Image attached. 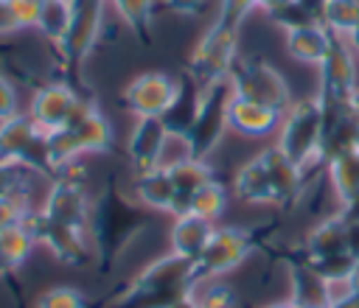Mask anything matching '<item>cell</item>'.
Wrapping results in <instances>:
<instances>
[{"mask_svg": "<svg viewBox=\"0 0 359 308\" xmlns=\"http://www.w3.org/2000/svg\"><path fill=\"white\" fill-rule=\"evenodd\" d=\"M149 224H151L149 210L143 204H137L132 196H126L118 185V176L109 174L101 193L93 202L90 227H87L98 272L101 274L115 272L118 260L149 230Z\"/></svg>", "mask_w": 359, "mask_h": 308, "instance_id": "1", "label": "cell"}, {"mask_svg": "<svg viewBox=\"0 0 359 308\" xmlns=\"http://www.w3.org/2000/svg\"><path fill=\"white\" fill-rule=\"evenodd\" d=\"M272 230H275V224L272 227H216L205 252L196 260L199 283L236 272L261 244H266Z\"/></svg>", "mask_w": 359, "mask_h": 308, "instance_id": "2", "label": "cell"}, {"mask_svg": "<svg viewBox=\"0 0 359 308\" xmlns=\"http://www.w3.org/2000/svg\"><path fill=\"white\" fill-rule=\"evenodd\" d=\"M238 31L241 28H236L230 22L213 20V25L199 36L185 73H191V78L202 90H210L230 78V73L238 62Z\"/></svg>", "mask_w": 359, "mask_h": 308, "instance_id": "3", "label": "cell"}, {"mask_svg": "<svg viewBox=\"0 0 359 308\" xmlns=\"http://www.w3.org/2000/svg\"><path fill=\"white\" fill-rule=\"evenodd\" d=\"M275 146L303 171L323 160V109L317 98H300L283 112Z\"/></svg>", "mask_w": 359, "mask_h": 308, "instance_id": "4", "label": "cell"}, {"mask_svg": "<svg viewBox=\"0 0 359 308\" xmlns=\"http://www.w3.org/2000/svg\"><path fill=\"white\" fill-rule=\"evenodd\" d=\"M227 84H230V90H233L236 98H247V101L272 106L280 115L294 104L286 76L275 64H269L266 59H261V56H250V59L236 62Z\"/></svg>", "mask_w": 359, "mask_h": 308, "instance_id": "5", "label": "cell"}, {"mask_svg": "<svg viewBox=\"0 0 359 308\" xmlns=\"http://www.w3.org/2000/svg\"><path fill=\"white\" fill-rule=\"evenodd\" d=\"M0 160L22 165L39 176H53L48 157V132H42L28 112H17L14 118L0 123Z\"/></svg>", "mask_w": 359, "mask_h": 308, "instance_id": "6", "label": "cell"}, {"mask_svg": "<svg viewBox=\"0 0 359 308\" xmlns=\"http://www.w3.org/2000/svg\"><path fill=\"white\" fill-rule=\"evenodd\" d=\"M25 227L31 230L34 241L42 244L65 266H90V263H95V252H93V241H90L87 230L50 221L39 210H31L25 216Z\"/></svg>", "mask_w": 359, "mask_h": 308, "instance_id": "7", "label": "cell"}, {"mask_svg": "<svg viewBox=\"0 0 359 308\" xmlns=\"http://www.w3.org/2000/svg\"><path fill=\"white\" fill-rule=\"evenodd\" d=\"M230 84L222 81L210 90H205V98H202V106H199V115L185 137V157L191 160H208L216 146L222 143L224 132L230 129L227 126V104H230Z\"/></svg>", "mask_w": 359, "mask_h": 308, "instance_id": "8", "label": "cell"}, {"mask_svg": "<svg viewBox=\"0 0 359 308\" xmlns=\"http://www.w3.org/2000/svg\"><path fill=\"white\" fill-rule=\"evenodd\" d=\"M356 62L348 39L334 34L331 50L320 64V90H317V104L323 109H337V106H351L356 95Z\"/></svg>", "mask_w": 359, "mask_h": 308, "instance_id": "9", "label": "cell"}, {"mask_svg": "<svg viewBox=\"0 0 359 308\" xmlns=\"http://www.w3.org/2000/svg\"><path fill=\"white\" fill-rule=\"evenodd\" d=\"M90 210H93V202L87 193V179L79 168H67L65 174H59L39 207V213L48 216L50 221L79 227V230L90 227Z\"/></svg>", "mask_w": 359, "mask_h": 308, "instance_id": "10", "label": "cell"}, {"mask_svg": "<svg viewBox=\"0 0 359 308\" xmlns=\"http://www.w3.org/2000/svg\"><path fill=\"white\" fill-rule=\"evenodd\" d=\"M174 92H177V78H171L165 73H157V70H149V73L135 76L123 87L121 104L135 118H160L168 109Z\"/></svg>", "mask_w": 359, "mask_h": 308, "instance_id": "11", "label": "cell"}, {"mask_svg": "<svg viewBox=\"0 0 359 308\" xmlns=\"http://www.w3.org/2000/svg\"><path fill=\"white\" fill-rule=\"evenodd\" d=\"M84 98L65 81H50V84H42L34 98H31V106H28V115L36 120V126L42 132H59L70 123L73 112L79 109Z\"/></svg>", "mask_w": 359, "mask_h": 308, "instance_id": "12", "label": "cell"}, {"mask_svg": "<svg viewBox=\"0 0 359 308\" xmlns=\"http://www.w3.org/2000/svg\"><path fill=\"white\" fill-rule=\"evenodd\" d=\"M168 140L171 137L160 118H137V123L129 134V143H126V157H129L135 176L163 168V151H165Z\"/></svg>", "mask_w": 359, "mask_h": 308, "instance_id": "13", "label": "cell"}, {"mask_svg": "<svg viewBox=\"0 0 359 308\" xmlns=\"http://www.w3.org/2000/svg\"><path fill=\"white\" fill-rule=\"evenodd\" d=\"M202 98H205V90L191 78V73L182 70V76L177 78V92L168 104V109L160 115L168 137H177L185 143L196 115H199V106H202Z\"/></svg>", "mask_w": 359, "mask_h": 308, "instance_id": "14", "label": "cell"}, {"mask_svg": "<svg viewBox=\"0 0 359 308\" xmlns=\"http://www.w3.org/2000/svg\"><path fill=\"white\" fill-rule=\"evenodd\" d=\"M280 118L283 115L278 109H272V106H264V104L230 95L227 126L236 134H241V137H266V134H272L280 126Z\"/></svg>", "mask_w": 359, "mask_h": 308, "instance_id": "15", "label": "cell"}, {"mask_svg": "<svg viewBox=\"0 0 359 308\" xmlns=\"http://www.w3.org/2000/svg\"><path fill=\"white\" fill-rule=\"evenodd\" d=\"M165 174L171 179V188H174V196H177V216L188 213L191 199L196 196V190L216 179V171L210 168L208 160H191V157H180V160L168 162Z\"/></svg>", "mask_w": 359, "mask_h": 308, "instance_id": "16", "label": "cell"}, {"mask_svg": "<svg viewBox=\"0 0 359 308\" xmlns=\"http://www.w3.org/2000/svg\"><path fill=\"white\" fill-rule=\"evenodd\" d=\"M233 193L236 199H241L244 204H266V207H278L275 199V185L266 168L264 154L258 151L255 157H250L233 176Z\"/></svg>", "mask_w": 359, "mask_h": 308, "instance_id": "17", "label": "cell"}, {"mask_svg": "<svg viewBox=\"0 0 359 308\" xmlns=\"http://www.w3.org/2000/svg\"><path fill=\"white\" fill-rule=\"evenodd\" d=\"M213 230H216L213 221H208V218H202V216H196V213L174 216V224H171V232H168L171 252L196 263L199 255L205 252V246H208Z\"/></svg>", "mask_w": 359, "mask_h": 308, "instance_id": "18", "label": "cell"}, {"mask_svg": "<svg viewBox=\"0 0 359 308\" xmlns=\"http://www.w3.org/2000/svg\"><path fill=\"white\" fill-rule=\"evenodd\" d=\"M137 204H143L146 210H157V213H171L177 216V196L171 188V179L165 174V165L149 174H137L132 179V193H129Z\"/></svg>", "mask_w": 359, "mask_h": 308, "instance_id": "19", "label": "cell"}, {"mask_svg": "<svg viewBox=\"0 0 359 308\" xmlns=\"http://www.w3.org/2000/svg\"><path fill=\"white\" fill-rule=\"evenodd\" d=\"M331 42H334V34L323 22H314V25H306V28L286 34V53L300 64L320 67L331 50Z\"/></svg>", "mask_w": 359, "mask_h": 308, "instance_id": "20", "label": "cell"}, {"mask_svg": "<svg viewBox=\"0 0 359 308\" xmlns=\"http://www.w3.org/2000/svg\"><path fill=\"white\" fill-rule=\"evenodd\" d=\"M297 249H300L303 255H309V258H323V255L348 252V224H345V218H342L339 213H334V216L317 221V224L309 230L303 246H297Z\"/></svg>", "mask_w": 359, "mask_h": 308, "instance_id": "21", "label": "cell"}, {"mask_svg": "<svg viewBox=\"0 0 359 308\" xmlns=\"http://www.w3.org/2000/svg\"><path fill=\"white\" fill-rule=\"evenodd\" d=\"M325 168H328V179H331L337 199L342 204L353 202L359 196V146L334 154L325 162Z\"/></svg>", "mask_w": 359, "mask_h": 308, "instance_id": "22", "label": "cell"}, {"mask_svg": "<svg viewBox=\"0 0 359 308\" xmlns=\"http://www.w3.org/2000/svg\"><path fill=\"white\" fill-rule=\"evenodd\" d=\"M34 246H36V241H34L31 230L25 227V221L14 224V227H3L0 230V274L17 272L28 260Z\"/></svg>", "mask_w": 359, "mask_h": 308, "instance_id": "23", "label": "cell"}, {"mask_svg": "<svg viewBox=\"0 0 359 308\" xmlns=\"http://www.w3.org/2000/svg\"><path fill=\"white\" fill-rule=\"evenodd\" d=\"M70 0H45L39 6V17H36V31L42 34V39L48 45H53L56 50L62 48L65 36H67V28H70Z\"/></svg>", "mask_w": 359, "mask_h": 308, "instance_id": "24", "label": "cell"}, {"mask_svg": "<svg viewBox=\"0 0 359 308\" xmlns=\"http://www.w3.org/2000/svg\"><path fill=\"white\" fill-rule=\"evenodd\" d=\"M118 17L140 45H151V14L154 0H112Z\"/></svg>", "mask_w": 359, "mask_h": 308, "instance_id": "25", "label": "cell"}, {"mask_svg": "<svg viewBox=\"0 0 359 308\" xmlns=\"http://www.w3.org/2000/svg\"><path fill=\"white\" fill-rule=\"evenodd\" d=\"M39 0H0V36L34 28L39 17Z\"/></svg>", "mask_w": 359, "mask_h": 308, "instance_id": "26", "label": "cell"}, {"mask_svg": "<svg viewBox=\"0 0 359 308\" xmlns=\"http://www.w3.org/2000/svg\"><path fill=\"white\" fill-rule=\"evenodd\" d=\"M323 25L331 34L348 39L359 28V0H328L323 11Z\"/></svg>", "mask_w": 359, "mask_h": 308, "instance_id": "27", "label": "cell"}, {"mask_svg": "<svg viewBox=\"0 0 359 308\" xmlns=\"http://www.w3.org/2000/svg\"><path fill=\"white\" fill-rule=\"evenodd\" d=\"M191 297L196 300L199 308H238L236 288L230 283H224L222 277L196 283V288L191 291Z\"/></svg>", "mask_w": 359, "mask_h": 308, "instance_id": "28", "label": "cell"}, {"mask_svg": "<svg viewBox=\"0 0 359 308\" xmlns=\"http://www.w3.org/2000/svg\"><path fill=\"white\" fill-rule=\"evenodd\" d=\"M224 207H227V188L219 179H213V182H208L205 188L196 190V196L191 199L188 213H196L208 221H216L224 213Z\"/></svg>", "mask_w": 359, "mask_h": 308, "instance_id": "29", "label": "cell"}, {"mask_svg": "<svg viewBox=\"0 0 359 308\" xmlns=\"http://www.w3.org/2000/svg\"><path fill=\"white\" fill-rule=\"evenodd\" d=\"M266 17L278 25V28H283L286 34L289 31H297V28H306V25H314V22H320V20H314L297 0H286V3H280V6H275V8H269L266 11Z\"/></svg>", "mask_w": 359, "mask_h": 308, "instance_id": "30", "label": "cell"}, {"mask_svg": "<svg viewBox=\"0 0 359 308\" xmlns=\"http://www.w3.org/2000/svg\"><path fill=\"white\" fill-rule=\"evenodd\" d=\"M34 308H90V300L76 286H53L36 297Z\"/></svg>", "mask_w": 359, "mask_h": 308, "instance_id": "31", "label": "cell"}, {"mask_svg": "<svg viewBox=\"0 0 359 308\" xmlns=\"http://www.w3.org/2000/svg\"><path fill=\"white\" fill-rule=\"evenodd\" d=\"M31 174L22 165L14 162H3L0 160V199H17V196H28L31 190Z\"/></svg>", "mask_w": 359, "mask_h": 308, "instance_id": "32", "label": "cell"}, {"mask_svg": "<svg viewBox=\"0 0 359 308\" xmlns=\"http://www.w3.org/2000/svg\"><path fill=\"white\" fill-rule=\"evenodd\" d=\"M255 6H258V0H222V3H219V14H216V20L241 28L244 17H247Z\"/></svg>", "mask_w": 359, "mask_h": 308, "instance_id": "33", "label": "cell"}, {"mask_svg": "<svg viewBox=\"0 0 359 308\" xmlns=\"http://www.w3.org/2000/svg\"><path fill=\"white\" fill-rule=\"evenodd\" d=\"M20 109H17V92H14V84L6 78V76H0V123L3 120H8V118H14Z\"/></svg>", "mask_w": 359, "mask_h": 308, "instance_id": "34", "label": "cell"}, {"mask_svg": "<svg viewBox=\"0 0 359 308\" xmlns=\"http://www.w3.org/2000/svg\"><path fill=\"white\" fill-rule=\"evenodd\" d=\"M163 6L177 17H199L208 6V0H163Z\"/></svg>", "mask_w": 359, "mask_h": 308, "instance_id": "35", "label": "cell"}, {"mask_svg": "<svg viewBox=\"0 0 359 308\" xmlns=\"http://www.w3.org/2000/svg\"><path fill=\"white\" fill-rule=\"evenodd\" d=\"M328 308H359V288H348L342 297H337L334 302H328Z\"/></svg>", "mask_w": 359, "mask_h": 308, "instance_id": "36", "label": "cell"}, {"mask_svg": "<svg viewBox=\"0 0 359 308\" xmlns=\"http://www.w3.org/2000/svg\"><path fill=\"white\" fill-rule=\"evenodd\" d=\"M314 20H320L323 22V11H325V6H328V0H297Z\"/></svg>", "mask_w": 359, "mask_h": 308, "instance_id": "37", "label": "cell"}, {"mask_svg": "<svg viewBox=\"0 0 359 308\" xmlns=\"http://www.w3.org/2000/svg\"><path fill=\"white\" fill-rule=\"evenodd\" d=\"M348 252L359 260V224H348Z\"/></svg>", "mask_w": 359, "mask_h": 308, "instance_id": "38", "label": "cell"}, {"mask_svg": "<svg viewBox=\"0 0 359 308\" xmlns=\"http://www.w3.org/2000/svg\"><path fill=\"white\" fill-rule=\"evenodd\" d=\"M261 308H297V302L294 300H275V302H266Z\"/></svg>", "mask_w": 359, "mask_h": 308, "instance_id": "39", "label": "cell"}, {"mask_svg": "<svg viewBox=\"0 0 359 308\" xmlns=\"http://www.w3.org/2000/svg\"><path fill=\"white\" fill-rule=\"evenodd\" d=\"M174 308H199V305H196V300H194V297L188 294V297H182V300H180V302H177Z\"/></svg>", "mask_w": 359, "mask_h": 308, "instance_id": "40", "label": "cell"}, {"mask_svg": "<svg viewBox=\"0 0 359 308\" xmlns=\"http://www.w3.org/2000/svg\"><path fill=\"white\" fill-rule=\"evenodd\" d=\"M348 45H351V50H353V53H359V28L348 36Z\"/></svg>", "mask_w": 359, "mask_h": 308, "instance_id": "41", "label": "cell"}, {"mask_svg": "<svg viewBox=\"0 0 359 308\" xmlns=\"http://www.w3.org/2000/svg\"><path fill=\"white\" fill-rule=\"evenodd\" d=\"M280 3H286V0H258V6H261L264 11H269V8H275V6H280Z\"/></svg>", "mask_w": 359, "mask_h": 308, "instance_id": "42", "label": "cell"}, {"mask_svg": "<svg viewBox=\"0 0 359 308\" xmlns=\"http://www.w3.org/2000/svg\"><path fill=\"white\" fill-rule=\"evenodd\" d=\"M351 286H353V288H359V260H356V266H353V274H351Z\"/></svg>", "mask_w": 359, "mask_h": 308, "instance_id": "43", "label": "cell"}, {"mask_svg": "<svg viewBox=\"0 0 359 308\" xmlns=\"http://www.w3.org/2000/svg\"><path fill=\"white\" fill-rule=\"evenodd\" d=\"M297 308H328L325 302H297Z\"/></svg>", "mask_w": 359, "mask_h": 308, "instance_id": "44", "label": "cell"}, {"mask_svg": "<svg viewBox=\"0 0 359 308\" xmlns=\"http://www.w3.org/2000/svg\"><path fill=\"white\" fill-rule=\"evenodd\" d=\"M351 106H353V115L359 118V90H356V95H353V101H351Z\"/></svg>", "mask_w": 359, "mask_h": 308, "instance_id": "45", "label": "cell"}, {"mask_svg": "<svg viewBox=\"0 0 359 308\" xmlns=\"http://www.w3.org/2000/svg\"><path fill=\"white\" fill-rule=\"evenodd\" d=\"M39 3H45V0H39Z\"/></svg>", "mask_w": 359, "mask_h": 308, "instance_id": "46", "label": "cell"}]
</instances>
